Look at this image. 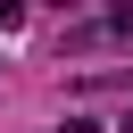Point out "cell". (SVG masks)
Here are the masks:
<instances>
[{"label":"cell","mask_w":133,"mask_h":133,"mask_svg":"<svg viewBox=\"0 0 133 133\" xmlns=\"http://www.w3.org/2000/svg\"><path fill=\"white\" fill-rule=\"evenodd\" d=\"M8 25H25V0H0V33H8Z\"/></svg>","instance_id":"cell-1"},{"label":"cell","mask_w":133,"mask_h":133,"mask_svg":"<svg viewBox=\"0 0 133 133\" xmlns=\"http://www.w3.org/2000/svg\"><path fill=\"white\" fill-rule=\"evenodd\" d=\"M66 133H100V125H91V116H66Z\"/></svg>","instance_id":"cell-2"}]
</instances>
